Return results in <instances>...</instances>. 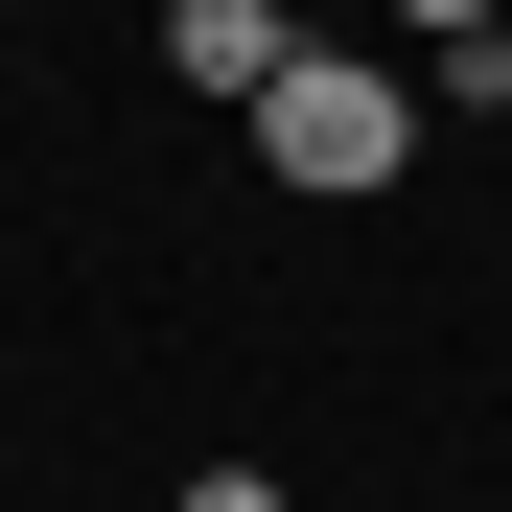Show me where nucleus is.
Segmentation results:
<instances>
[{"mask_svg":"<svg viewBox=\"0 0 512 512\" xmlns=\"http://www.w3.org/2000/svg\"><path fill=\"white\" fill-rule=\"evenodd\" d=\"M396 24H419V47H443V24H489V0H396Z\"/></svg>","mask_w":512,"mask_h":512,"instance_id":"5","label":"nucleus"},{"mask_svg":"<svg viewBox=\"0 0 512 512\" xmlns=\"http://www.w3.org/2000/svg\"><path fill=\"white\" fill-rule=\"evenodd\" d=\"M256 163H280V187H396L419 163V70H350V47H280V94H256Z\"/></svg>","mask_w":512,"mask_h":512,"instance_id":"1","label":"nucleus"},{"mask_svg":"<svg viewBox=\"0 0 512 512\" xmlns=\"http://www.w3.org/2000/svg\"><path fill=\"white\" fill-rule=\"evenodd\" d=\"M280 47H303L280 0H163V70H187V94H233V117L280 94Z\"/></svg>","mask_w":512,"mask_h":512,"instance_id":"2","label":"nucleus"},{"mask_svg":"<svg viewBox=\"0 0 512 512\" xmlns=\"http://www.w3.org/2000/svg\"><path fill=\"white\" fill-rule=\"evenodd\" d=\"M163 512H280V489H256V466H187V489H163Z\"/></svg>","mask_w":512,"mask_h":512,"instance_id":"4","label":"nucleus"},{"mask_svg":"<svg viewBox=\"0 0 512 512\" xmlns=\"http://www.w3.org/2000/svg\"><path fill=\"white\" fill-rule=\"evenodd\" d=\"M419 117H512V24H443V47H419Z\"/></svg>","mask_w":512,"mask_h":512,"instance_id":"3","label":"nucleus"}]
</instances>
